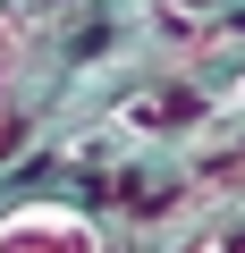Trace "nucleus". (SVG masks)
<instances>
[{
    "mask_svg": "<svg viewBox=\"0 0 245 253\" xmlns=\"http://www.w3.org/2000/svg\"><path fill=\"white\" fill-rule=\"evenodd\" d=\"M0 253H101V228L68 203H34L17 219H0Z\"/></svg>",
    "mask_w": 245,
    "mask_h": 253,
    "instance_id": "1",
    "label": "nucleus"
}]
</instances>
